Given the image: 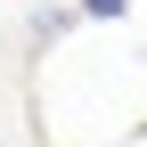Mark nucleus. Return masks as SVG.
Wrapping results in <instances>:
<instances>
[{"instance_id":"obj_1","label":"nucleus","mask_w":147,"mask_h":147,"mask_svg":"<svg viewBox=\"0 0 147 147\" xmlns=\"http://www.w3.org/2000/svg\"><path fill=\"white\" fill-rule=\"evenodd\" d=\"M82 16H98V25H115V16H131V0H74Z\"/></svg>"}]
</instances>
